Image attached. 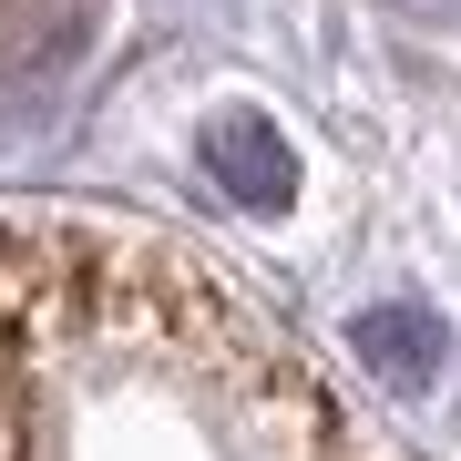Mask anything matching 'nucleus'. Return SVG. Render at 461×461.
<instances>
[{
	"label": "nucleus",
	"mask_w": 461,
	"mask_h": 461,
	"mask_svg": "<svg viewBox=\"0 0 461 461\" xmlns=\"http://www.w3.org/2000/svg\"><path fill=\"white\" fill-rule=\"evenodd\" d=\"M348 348H359L390 390H430V379H441V318L430 308H359L348 318Z\"/></svg>",
	"instance_id": "nucleus-2"
},
{
	"label": "nucleus",
	"mask_w": 461,
	"mask_h": 461,
	"mask_svg": "<svg viewBox=\"0 0 461 461\" xmlns=\"http://www.w3.org/2000/svg\"><path fill=\"white\" fill-rule=\"evenodd\" d=\"M195 165L215 195H236V205H257V215H277L297 195V154H287V133L257 113V103H226L205 133H195Z\"/></svg>",
	"instance_id": "nucleus-1"
}]
</instances>
